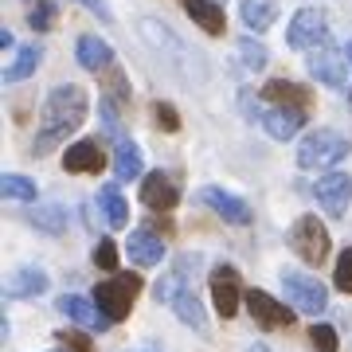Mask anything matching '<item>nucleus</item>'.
Instances as JSON below:
<instances>
[{
  "label": "nucleus",
  "instance_id": "obj_1",
  "mask_svg": "<svg viewBox=\"0 0 352 352\" xmlns=\"http://www.w3.org/2000/svg\"><path fill=\"white\" fill-rule=\"evenodd\" d=\"M87 110H90V98L82 87L67 82V87L51 90L47 102H43V122H39V133H36V153L55 149L67 133H75L87 122Z\"/></svg>",
  "mask_w": 352,
  "mask_h": 352
},
{
  "label": "nucleus",
  "instance_id": "obj_2",
  "mask_svg": "<svg viewBox=\"0 0 352 352\" xmlns=\"http://www.w3.org/2000/svg\"><path fill=\"white\" fill-rule=\"evenodd\" d=\"M349 153H352V141L344 133H337V129H314L298 145V164L302 168H333Z\"/></svg>",
  "mask_w": 352,
  "mask_h": 352
},
{
  "label": "nucleus",
  "instance_id": "obj_3",
  "mask_svg": "<svg viewBox=\"0 0 352 352\" xmlns=\"http://www.w3.org/2000/svg\"><path fill=\"white\" fill-rule=\"evenodd\" d=\"M243 110L251 113L254 122L270 133L274 141H289L298 138V129L305 126V110H298V106H258V102H251V90H243Z\"/></svg>",
  "mask_w": 352,
  "mask_h": 352
},
{
  "label": "nucleus",
  "instance_id": "obj_4",
  "mask_svg": "<svg viewBox=\"0 0 352 352\" xmlns=\"http://www.w3.org/2000/svg\"><path fill=\"white\" fill-rule=\"evenodd\" d=\"M138 294H141L138 274H113L110 282H98V286H94V302H98V309L110 317V321H126L133 302H138Z\"/></svg>",
  "mask_w": 352,
  "mask_h": 352
},
{
  "label": "nucleus",
  "instance_id": "obj_5",
  "mask_svg": "<svg viewBox=\"0 0 352 352\" xmlns=\"http://www.w3.org/2000/svg\"><path fill=\"white\" fill-rule=\"evenodd\" d=\"M282 289H286L289 305H298L302 314H325L329 309V289L317 282L314 274H302V270H282Z\"/></svg>",
  "mask_w": 352,
  "mask_h": 352
},
{
  "label": "nucleus",
  "instance_id": "obj_6",
  "mask_svg": "<svg viewBox=\"0 0 352 352\" xmlns=\"http://www.w3.org/2000/svg\"><path fill=\"white\" fill-rule=\"evenodd\" d=\"M289 247L298 251V258L309 266H321L329 254V231L321 227L317 215H302L298 223L289 227Z\"/></svg>",
  "mask_w": 352,
  "mask_h": 352
},
{
  "label": "nucleus",
  "instance_id": "obj_7",
  "mask_svg": "<svg viewBox=\"0 0 352 352\" xmlns=\"http://www.w3.org/2000/svg\"><path fill=\"white\" fill-rule=\"evenodd\" d=\"M212 302L219 309V317L239 314V305L247 302V294H243V282H239V270L235 266H215L212 270Z\"/></svg>",
  "mask_w": 352,
  "mask_h": 352
},
{
  "label": "nucleus",
  "instance_id": "obj_8",
  "mask_svg": "<svg viewBox=\"0 0 352 352\" xmlns=\"http://www.w3.org/2000/svg\"><path fill=\"white\" fill-rule=\"evenodd\" d=\"M305 67H309V75L317 78V82H325V87H344V78H349V55L344 51H333V47H314L309 51V59H305Z\"/></svg>",
  "mask_w": 352,
  "mask_h": 352
},
{
  "label": "nucleus",
  "instance_id": "obj_9",
  "mask_svg": "<svg viewBox=\"0 0 352 352\" xmlns=\"http://www.w3.org/2000/svg\"><path fill=\"white\" fill-rule=\"evenodd\" d=\"M286 43L294 51H314L325 43V16L317 12V8H302V12L289 20L286 28Z\"/></svg>",
  "mask_w": 352,
  "mask_h": 352
},
{
  "label": "nucleus",
  "instance_id": "obj_10",
  "mask_svg": "<svg viewBox=\"0 0 352 352\" xmlns=\"http://www.w3.org/2000/svg\"><path fill=\"white\" fill-rule=\"evenodd\" d=\"M314 196L329 215H344L352 204V176L349 173H325L314 184Z\"/></svg>",
  "mask_w": 352,
  "mask_h": 352
},
{
  "label": "nucleus",
  "instance_id": "obj_11",
  "mask_svg": "<svg viewBox=\"0 0 352 352\" xmlns=\"http://www.w3.org/2000/svg\"><path fill=\"white\" fill-rule=\"evenodd\" d=\"M200 204H208L219 219H227V223H235V227H247L254 219L251 204L239 200V196H231V192H223V188H200Z\"/></svg>",
  "mask_w": 352,
  "mask_h": 352
},
{
  "label": "nucleus",
  "instance_id": "obj_12",
  "mask_svg": "<svg viewBox=\"0 0 352 352\" xmlns=\"http://www.w3.org/2000/svg\"><path fill=\"white\" fill-rule=\"evenodd\" d=\"M247 309H251V317L263 329H286V325H294V314H289L282 302H274L266 289H247Z\"/></svg>",
  "mask_w": 352,
  "mask_h": 352
},
{
  "label": "nucleus",
  "instance_id": "obj_13",
  "mask_svg": "<svg viewBox=\"0 0 352 352\" xmlns=\"http://www.w3.org/2000/svg\"><path fill=\"white\" fill-rule=\"evenodd\" d=\"M141 204L153 208V212H173L176 204H180V188L164 173H149L141 180Z\"/></svg>",
  "mask_w": 352,
  "mask_h": 352
},
{
  "label": "nucleus",
  "instance_id": "obj_14",
  "mask_svg": "<svg viewBox=\"0 0 352 352\" xmlns=\"http://www.w3.org/2000/svg\"><path fill=\"white\" fill-rule=\"evenodd\" d=\"M59 314H67L82 329H98V333L113 325L110 317L98 309V302H87V298H78V294H63V298H59Z\"/></svg>",
  "mask_w": 352,
  "mask_h": 352
},
{
  "label": "nucleus",
  "instance_id": "obj_15",
  "mask_svg": "<svg viewBox=\"0 0 352 352\" xmlns=\"http://www.w3.org/2000/svg\"><path fill=\"white\" fill-rule=\"evenodd\" d=\"M63 168L67 173H102L106 168V153L98 141H75L63 153Z\"/></svg>",
  "mask_w": 352,
  "mask_h": 352
},
{
  "label": "nucleus",
  "instance_id": "obj_16",
  "mask_svg": "<svg viewBox=\"0 0 352 352\" xmlns=\"http://www.w3.org/2000/svg\"><path fill=\"white\" fill-rule=\"evenodd\" d=\"M47 289V274L39 270V266H20L16 274H8L4 282V294L8 298H39Z\"/></svg>",
  "mask_w": 352,
  "mask_h": 352
},
{
  "label": "nucleus",
  "instance_id": "obj_17",
  "mask_svg": "<svg viewBox=\"0 0 352 352\" xmlns=\"http://www.w3.org/2000/svg\"><path fill=\"white\" fill-rule=\"evenodd\" d=\"M126 251H129V258L138 266H161V258H164V243L153 235V231H133L129 235V243H126Z\"/></svg>",
  "mask_w": 352,
  "mask_h": 352
},
{
  "label": "nucleus",
  "instance_id": "obj_18",
  "mask_svg": "<svg viewBox=\"0 0 352 352\" xmlns=\"http://www.w3.org/2000/svg\"><path fill=\"white\" fill-rule=\"evenodd\" d=\"M75 59L87 67V71H106V67L113 63V47L98 36H82L75 43Z\"/></svg>",
  "mask_w": 352,
  "mask_h": 352
},
{
  "label": "nucleus",
  "instance_id": "obj_19",
  "mask_svg": "<svg viewBox=\"0 0 352 352\" xmlns=\"http://www.w3.org/2000/svg\"><path fill=\"white\" fill-rule=\"evenodd\" d=\"M184 12H188L208 36H223L227 32V16H223V8H219L215 0H184Z\"/></svg>",
  "mask_w": 352,
  "mask_h": 352
},
{
  "label": "nucleus",
  "instance_id": "obj_20",
  "mask_svg": "<svg viewBox=\"0 0 352 352\" xmlns=\"http://www.w3.org/2000/svg\"><path fill=\"white\" fill-rule=\"evenodd\" d=\"M263 98L270 106H298V110H305L309 106V90L298 87V82H286V78H270L263 87Z\"/></svg>",
  "mask_w": 352,
  "mask_h": 352
},
{
  "label": "nucleus",
  "instance_id": "obj_21",
  "mask_svg": "<svg viewBox=\"0 0 352 352\" xmlns=\"http://www.w3.org/2000/svg\"><path fill=\"white\" fill-rule=\"evenodd\" d=\"M98 208H102V219H106L110 227H126L129 223V204L122 200L118 184H106V188L98 192Z\"/></svg>",
  "mask_w": 352,
  "mask_h": 352
},
{
  "label": "nucleus",
  "instance_id": "obj_22",
  "mask_svg": "<svg viewBox=\"0 0 352 352\" xmlns=\"http://www.w3.org/2000/svg\"><path fill=\"white\" fill-rule=\"evenodd\" d=\"M243 24L251 32H266L278 20V0H243Z\"/></svg>",
  "mask_w": 352,
  "mask_h": 352
},
{
  "label": "nucleus",
  "instance_id": "obj_23",
  "mask_svg": "<svg viewBox=\"0 0 352 352\" xmlns=\"http://www.w3.org/2000/svg\"><path fill=\"white\" fill-rule=\"evenodd\" d=\"M39 59H43L39 43H28V47H20V51H16V59L4 67V82H24L28 75H36Z\"/></svg>",
  "mask_w": 352,
  "mask_h": 352
},
{
  "label": "nucleus",
  "instance_id": "obj_24",
  "mask_svg": "<svg viewBox=\"0 0 352 352\" xmlns=\"http://www.w3.org/2000/svg\"><path fill=\"white\" fill-rule=\"evenodd\" d=\"M113 173H118V180H133V176H141V149L133 145V141H118Z\"/></svg>",
  "mask_w": 352,
  "mask_h": 352
},
{
  "label": "nucleus",
  "instance_id": "obj_25",
  "mask_svg": "<svg viewBox=\"0 0 352 352\" xmlns=\"http://www.w3.org/2000/svg\"><path fill=\"white\" fill-rule=\"evenodd\" d=\"M28 223L39 227V231H47V235H63L67 231V212L59 208V204H43V208H36V212L28 215Z\"/></svg>",
  "mask_w": 352,
  "mask_h": 352
},
{
  "label": "nucleus",
  "instance_id": "obj_26",
  "mask_svg": "<svg viewBox=\"0 0 352 352\" xmlns=\"http://www.w3.org/2000/svg\"><path fill=\"white\" fill-rule=\"evenodd\" d=\"M0 192H4L8 200H24V204H36V196H39L36 180H28V176H20V173L0 176Z\"/></svg>",
  "mask_w": 352,
  "mask_h": 352
},
{
  "label": "nucleus",
  "instance_id": "obj_27",
  "mask_svg": "<svg viewBox=\"0 0 352 352\" xmlns=\"http://www.w3.org/2000/svg\"><path fill=\"white\" fill-rule=\"evenodd\" d=\"M173 309H176V317H180L184 325H192V329H204V325H208V321H204V305H200V298H196L192 289H180V294H176Z\"/></svg>",
  "mask_w": 352,
  "mask_h": 352
},
{
  "label": "nucleus",
  "instance_id": "obj_28",
  "mask_svg": "<svg viewBox=\"0 0 352 352\" xmlns=\"http://www.w3.org/2000/svg\"><path fill=\"white\" fill-rule=\"evenodd\" d=\"M239 55H243V67H247V71H263L266 63H270V51L263 47V43H258V39H239Z\"/></svg>",
  "mask_w": 352,
  "mask_h": 352
},
{
  "label": "nucleus",
  "instance_id": "obj_29",
  "mask_svg": "<svg viewBox=\"0 0 352 352\" xmlns=\"http://www.w3.org/2000/svg\"><path fill=\"white\" fill-rule=\"evenodd\" d=\"M333 286H337L340 294H352V247H349V251H340L337 274H333Z\"/></svg>",
  "mask_w": 352,
  "mask_h": 352
},
{
  "label": "nucleus",
  "instance_id": "obj_30",
  "mask_svg": "<svg viewBox=\"0 0 352 352\" xmlns=\"http://www.w3.org/2000/svg\"><path fill=\"white\" fill-rule=\"evenodd\" d=\"M309 340H314L317 352H337V329L333 325H314L309 329Z\"/></svg>",
  "mask_w": 352,
  "mask_h": 352
},
{
  "label": "nucleus",
  "instance_id": "obj_31",
  "mask_svg": "<svg viewBox=\"0 0 352 352\" xmlns=\"http://www.w3.org/2000/svg\"><path fill=\"white\" fill-rule=\"evenodd\" d=\"M94 266H102V270H118V243L98 239V247H94Z\"/></svg>",
  "mask_w": 352,
  "mask_h": 352
},
{
  "label": "nucleus",
  "instance_id": "obj_32",
  "mask_svg": "<svg viewBox=\"0 0 352 352\" xmlns=\"http://www.w3.org/2000/svg\"><path fill=\"white\" fill-rule=\"evenodd\" d=\"M153 118H157V126H161L164 133H176V129H180V113H176L168 102H157V106H153Z\"/></svg>",
  "mask_w": 352,
  "mask_h": 352
},
{
  "label": "nucleus",
  "instance_id": "obj_33",
  "mask_svg": "<svg viewBox=\"0 0 352 352\" xmlns=\"http://www.w3.org/2000/svg\"><path fill=\"white\" fill-rule=\"evenodd\" d=\"M51 16H55L51 0H39L36 8H32V16H28V24L36 28V32H47V28H51Z\"/></svg>",
  "mask_w": 352,
  "mask_h": 352
},
{
  "label": "nucleus",
  "instance_id": "obj_34",
  "mask_svg": "<svg viewBox=\"0 0 352 352\" xmlns=\"http://www.w3.org/2000/svg\"><path fill=\"white\" fill-rule=\"evenodd\" d=\"M59 344H63V352H94L82 333H59Z\"/></svg>",
  "mask_w": 352,
  "mask_h": 352
},
{
  "label": "nucleus",
  "instance_id": "obj_35",
  "mask_svg": "<svg viewBox=\"0 0 352 352\" xmlns=\"http://www.w3.org/2000/svg\"><path fill=\"white\" fill-rule=\"evenodd\" d=\"M87 12H94V16H102V20H110V8H106V0H78Z\"/></svg>",
  "mask_w": 352,
  "mask_h": 352
},
{
  "label": "nucleus",
  "instance_id": "obj_36",
  "mask_svg": "<svg viewBox=\"0 0 352 352\" xmlns=\"http://www.w3.org/2000/svg\"><path fill=\"white\" fill-rule=\"evenodd\" d=\"M247 352H270V349H266V344H251Z\"/></svg>",
  "mask_w": 352,
  "mask_h": 352
},
{
  "label": "nucleus",
  "instance_id": "obj_37",
  "mask_svg": "<svg viewBox=\"0 0 352 352\" xmlns=\"http://www.w3.org/2000/svg\"><path fill=\"white\" fill-rule=\"evenodd\" d=\"M344 55H349V63H352V39H349V47H344Z\"/></svg>",
  "mask_w": 352,
  "mask_h": 352
},
{
  "label": "nucleus",
  "instance_id": "obj_38",
  "mask_svg": "<svg viewBox=\"0 0 352 352\" xmlns=\"http://www.w3.org/2000/svg\"><path fill=\"white\" fill-rule=\"evenodd\" d=\"M138 352H157V349H138Z\"/></svg>",
  "mask_w": 352,
  "mask_h": 352
},
{
  "label": "nucleus",
  "instance_id": "obj_39",
  "mask_svg": "<svg viewBox=\"0 0 352 352\" xmlns=\"http://www.w3.org/2000/svg\"><path fill=\"white\" fill-rule=\"evenodd\" d=\"M349 102H352V94H349Z\"/></svg>",
  "mask_w": 352,
  "mask_h": 352
},
{
  "label": "nucleus",
  "instance_id": "obj_40",
  "mask_svg": "<svg viewBox=\"0 0 352 352\" xmlns=\"http://www.w3.org/2000/svg\"><path fill=\"white\" fill-rule=\"evenodd\" d=\"M36 4H39V0H36Z\"/></svg>",
  "mask_w": 352,
  "mask_h": 352
}]
</instances>
